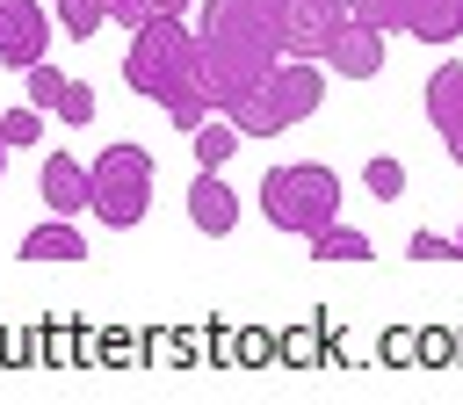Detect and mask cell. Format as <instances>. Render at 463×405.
<instances>
[{"mask_svg":"<svg viewBox=\"0 0 463 405\" xmlns=\"http://www.w3.org/2000/svg\"><path fill=\"white\" fill-rule=\"evenodd\" d=\"M0 137H7V145H36V137H43V108H36V101L0 108Z\"/></svg>","mask_w":463,"mask_h":405,"instance_id":"cell-19","label":"cell"},{"mask_svg":"<svg viewBox=\"0 0 463 405\" xmlns=\"http://www.w3.org/2000/svg\"><path fill=\"white\" fill-rule=\"evenodd\" d=\"M427 123L449 145V159L463 166V58H449V65L427 72Z\"/></svg>","mask_w":463,"mask_h":405,"instance_id":"cell-11","label":"cell"},{"mask_svg":"<svg viewBox=\"0 0 463 405\" xmlns=\"http://www.w3.org/2000/svg\"><path fill=\"white\" fill-rule=\"evenodd\" d=\"M152 181H159L152 152L130 145V137H116V145H101L94 166H87V210H94L109 231H130V224H145V210H152Z\"/></svg>","mask_w":463,"mask_h":405,"instance_id":"cell-5","label":"cell"},{"mask_svg":"<svg viewBox=\"0 0 463 405\" xmlns=\"http://www.w3.org/2000/svg\"><path fill=\"white\" fill-rule=\"evenodd\" d=\"M456 253H463V231H456Z\"/></svg>","mask_w":463,"mask_h":405,"instance_id":"cell-25","label":"cell"},{"mask_svg":"<svg viewBox=\"0 0 463 405\" xmlns=\"http://www.w3.org/2000/svg\"><path fill=\"white\" fill-rule=\"evenodd\" d=\"M188 137H195V166H232V152H239V123L232 116H203Z\"/></svg>","mask_w":463,"mask_h":405,"instance_id":"cell-15","label":"cell"},{"mask_svg":"<svg viewBox=\"0 0 463 405\" xmlns=\"http://www.w3.org/2000/svg\"><path fill=\"white\" fill-rule=\"evenodd\" d=\"M123 87H137L174 130H195L210 108V87H203V58H195V29L188 14H145L130 29V51H123Z\"/></svg>","mask_w":463,"mask_h":405,"instance_id":"cell-2","label":"cell"},{"mask_svg":"<svg viewBox=\"0 0 463 405\" xmlns=\"http://www.w3.org/2000/svg\"><path fill=\"white\" fill-rule=\"evenodd\" d=\"M260 217L289 239H311L340 217V174L318 166V159H289V166H268L260 174Z\"/></svg>","mask_w":463,"mask_h":405,"instance_id":"cell-4","label":"cell"},{"mask_svg":"<svg viewBox=\"0 0 463 405\" xmlns=\"http://www.w3.org/2000/svg\"><path fill=\"white\" fill-rule=\"evenodd\" d=\"M51 51V7L43 0H0V65L29 72Z\"/></svg>","mask_w":463,"mask_h":405,"instance_id":"cell-7","label":"cell"},{"mask_svg":"<svg viewBox=\"0 0 463 405\" xmlns=\"http://www.w3.org/2000/svg\"><path fill=\"white\" fill-rule=\"evenodd\" d=\"M376 246H369V231H354V224H326V231H311V260H369Z\"/></svg>","mask_w":463,"mask_h":405,"instance_id":"cell-16","label":"cell"},{"mask_svg":"<svg viewBox=\"0 0 463 405\" xmlns=\"http://www.w3.org/2000/svg\"><path fill=\"white\" fill-rule=\"evenodd\" d=\"M36 188H43L51 217H80V210H87V166H80L72 152H43V166H36Z\"/></svg>","mask_w":463,"mask_h":405,"instance_id":"cell-12","label":"cell"},{"mask_svg":"<svg viewBox=\"0 0 463 405\" xmlns=\"http://www.w3.org/2000/svg\"><path fill=\"white\" fill-rule=\"evenodd\" d=\"M195 58H203V87H210V108L224 116L239 94H253L275 58H282V29H275V7L268 0H210L203 22H195Z\"/></svg>","mask_w":463,"mask_h":405,"instance_id":"cell-1","label":"cell"},{"mask_svg":"<svg viewBox=\"0 0 463 405\" xmlns=\"http://www.w3.org/2000/svg\"><path fill=\"white\" fill-rule=\"evenodd\" d=\"M58 29L87 43V36H101V29H109V7H101V0H58Z\"/></svg>","mask_w":463,"mask_h":405,"instance_id":"cell-17","label":"cell"},{"mask_svg":"<svg viewBox=\"0 0 463 405\" xmlns=\"http://www.w3.org/2000/svg\"><path fill=\"white\" fill-rule=\"evenodd\" d=\"M405 36L412 43H456L463 36V0H405Z\"/></svg>","mask_w":463,"mask_h":405,"instance_id":"cell-13","label":"cell"},{"mask_svg":"<svg viewBox=\"0 0 463 405\" xmlns=\"http://www.w3.org/2000/svg\"><path fill=\"white\" fill-rule=\"evenodd\" d=\"M22 260H87V239L72 217H43L36 231H22Z\"/></svg>","mask_w":463,"mask_h":405,"instance_id":"cell-14","label":"cell"},{"mask_svg":"<svg viewBox=\"0 0 463 405\" xmlns=\"http://www.w3.org/2000/svg\"><path fill=\"white\" fill-rule=\"evenodd\" d=\"M22 80H29L22 101H36L43 116H58V123H72V130L94 123V87H87V80H72V72H58V65H29Z\"/></svg>","mask_w":463,"mask_h":405,"instance_id":"cell-8","label":"cell"},{"mask_svg":"<svg viewBox=\"0 0 463 405\" xmlns=\"http://www.w3.org/2000/svg\"><path fill=\"white\" fill-rule=\"evenodd\" d=\"M420 354H427V362H449V354H456V340H449V333H427V340H420Z\"/></svg>","mask_w":463,"mask_h":405,"instance_id":"cell-22","label":"cell"},{"mask_svg":"<svg viewBox=\"0 0 463 405\" xmlns=\"http://www.w3.org/2000/svg\"><path fill=\"white\" fill-rule=\"evenodd\" d=\"M188 224H195L203 239H232V224H239V188L224 181V166H195V181H188Z\"/></svg>","mask_w":463,"mask_h":405,"instance_id":"cell-10","label":"cell"},{"mask_svg":"<svg viewBox=\"0 0 463 405\" xmlns=\"http://www.w3.org/2000/svg\"><path fill=\"white\" fill-rule=\"evenodd\" d=\"M362 188H369L376 202H398V195H405V166H398L391 152H376V159L362 166Z\"/></svg>","mask_w":463,"mask_h":405,"instance_id":"cell-18","label":"cell"},{"mask_svg":"<svg viewBox=\"0 0 463 405\" xmlns=\"http://www.w3.org/2000/svg\"><path fill=\"white\" fill-rule=\"evenodd\" d=\"M318 101H326V65L318 58H275V72L253 94H239L224 116L239 123V137H282L289 123L318 116Z\"/></svg>","mask_w":463,"mask_h":405,"instance_id":"cell-3","label":"cell"},{"mask_svg":"<svg viewBox=\"0 0 463 405\" xmlns=\"http://www.w3.org/2000/svg\"><path fill=\"white\" fill-rule=\"evenodd\" d=\"M347 0H275V29H282V58H326L333 29L347 22Z\"/></svg>","mask_w":463,"mask_h":405,"instance_id":"cell-6","label":"cell"},{"mask_svg":"<svg viewBox=\"0 0 463 405\" xmlns=\"http://www.w3.org/2000/svg\"><path fill=\"white\" fill-rule=\"evenodd\" d=\"M405 253H412V260H463V253H456V239H441V231H412V239H405Z\"/></svg>","mask_w":463,"mask_h":405,"instance_id":"cell-20","label":"cell"},{"mask_svg":"<svg viewBox=\"0 0 463 405\" xmlns=\"http://www.w3.org/2000/svg\"><path fill=\"white\" fill-rule=\"evenodd\" d=\"M145 7H152V14H188L195 0H145Z\"/></svg>","mask_w":463,"mask_h":405,"instance_id":"cell-23","label":"cell"},{"mask_svg":"<svg viewBox=\"0 0 463 405\" xmlns=\"http://www.w3.org/2000/svg\"><path fill=\"white\" fill-rule=\"evenodd\" d=\"M101 7H109V22H116V29H137V22L152 14L145 0H101Z\"/></svg>","mask_w":463,"mask_h":405,"instance_id":"cell-21","label":"cell"},{"mask_svg":"<svg viewBox=\"0 0 463 405\" xmlns=\"http://www.w3.org/2000/svg\"><path fill=\"white\" fill-rule=\"evenodd\" d=\"M318 65L340 72V80H376V72H383V29H369L362 14H347V22L333 29V43H326Z\"/></svg>","mask_w":463,"mask_h":405,"instance_id":"cell-9","label":"cell"},{"mask_svg":"<svg viewBox=\"0 0 463 405\" xmlns=\"http://www.w3.org/2000/svg\"><path fill=\"white\" fill-rule=\"evenodd\" d=\"M0 174H7V137H0Z\"/></svg>","mask_w":463,"mask_h":405,"instance_id":"cell-24","label":"cell"}]
</instances>
